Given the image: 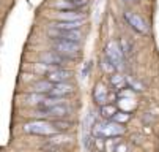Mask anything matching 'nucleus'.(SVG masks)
I'll return each mask as SVG.
<instances>
[{"mask_svg": "<svg viewBox=\"0 0 159 152\" xmlns=\"http://www.w3.org/2000/svg\"><path fill=\"white\" fill-rule=\"evenodd\" d=\"M125 127L121 124H117L113 120L107 122H95L92 127L93 138H117L125 133Z\"/></svg>", "mask_w": 159, "mask_h": 152, "instance_id": "obj_1", "label": "nucleus"}, {"mask_svg": "<svg viewBox=\"0 0 159 152\" xmlns=\"http://www.w3.org/2000/svg\"><path fill=\"white\" fill-rule=\"evenodd\" d=\"M36 114L49 117V119H68L71 114V108L61 101V103H57L52 106H38Z\"/></svg>", "mask_w": 159, "mask_h": 152, "instance_id": "obj_2", "label": "nucleus"}, {"mask_svg": "<svg viewBox=\"0 0 159 152\" xmlns=\"http://www.w3.org/2000/svg\"><path fill=\"white\" fill-rule=\"evenodd\" d=\"M52 51L61 54L63 57L74 60L80 54V43L65 41V40H52Z\"/></svg>", "mask_w": 159, "mask_h": 152, "instance_id": "obj_3", "label": "nucleus"}, {"mask_svg": "<svg viewBox=\"0 0 159 152\" xmlns=\"http://www.w3.org/2000/svg\"><path fill=\"white\" fill-rule=\"evenodd\" d=\"M24 130H25V133L36 135V136H52V135L57 133L51 120H33V122H27L24 125Z\"/></svg>", "mask_w": 159, "mask_h": 152, "instance_id": "obj_4", "label": "nucleus"}, {"mask_svg": "<svg viewBox=\"0 0 159 152\" xmlns=\"http://www.w3.org/2000/svg\"><path fill=\"white\" fill-rule=\"evenodd\" d=\"M48 138L49 140L46 141V144L41 147L44 152H65L71 146V138H68L65 133H55Z\"/></svg>", "mask_w": 159, "mask_h": 152, "instance_id": "obj_5", "label": "nucleus"}, {"mask_svg": "<svg viewBox=\"0 0 159 152\" xmlns=\"http://www.w3.org/2000/svg\"><path fill=\"white\" fill-rule=\"evenodd\" d=\"M104 56L112 62V65L115 67V70H123L125 68V57H123V52L120 49V45L118 41H109L107 46H106V51H104Z\"/></svg>", "mask_w": 159, "mask_h": 152, "instance_id": "obj_6", "label": "nucleus"}, {"mask_svg": "<svg viewBox=\"0 0 159 152\" xmlns=\"http://www.w3.org/2000/svg\"><path fill=\"white\" fill-rule=\"evenodd\" d=\"M48 35L52 40H65V41H74V43H80L82 40L80 30H60V29L49 27Z\"/></svg>", "mask_w": 159, "mask_h": 152, "instance_id": "obj_7", "label": "nucleus"}, {"mask_svg": "<svg viewBox=\"0 0 159 152\" xmlns=\"http://www.w3.org/2000/svg\"><path fill=\"white\" fill-rule=\"evenodd\" d=\"M125 19H126V22H128V26L132 29V30H135L137 33H140V35H147L148 33V26H147V22L139 16V14H135V13H132V11H126L125 13Z\"/></svg>", "mask_w": 159, "mask_h": 152, "instance_id": "obj_8", "label": "nucleus"}, {"mask_svg": "<svg viewBox=\"0 0 159 152\" xmlns=\"http://www.w3.org/2000/svg\"><path fill=\"white\" fill-rule=\"evenodd\" d=\"M41 60L44 65H49V67H55V68H61L66 62H70V59L63 57L61 54L55 52V51H49L46 54H41Z\"/></svg>", "mask_w": 159, "mask_h": 152, "instance_id": "obj_9", "label": "nucleus"}, {"mask_svg": "<svg viewBox=\"0 0 159 152\" xmlns=\"http://www.w3.org/2000/svg\"><path fill=\"white\" fill-rule=\"evenodd\" d=\"M73 76V71L71 70H66V68H54L51 71H48L46 78L49 82L52 84H60V82H66L68 79H70Z\"/></svg>", "mask_w": 159, "mask_h": 152, "instance_id": "obj_10", "label": "nucleus"}, {"mask_svg": "<svg viewBox=\"0 0 159 152\" xmlns=\"http://www.w3.org/2000/svg\"><path fill=\"white\" fill-rule=\"evenodd\" d=\"M74 92V87L68 82H60V84H54L51 92L48 94V97H55V98H65L70 94Z\"/></svg>", "mask_w": 159, "mask_h": 152, "instance_id": "obj_11", "label": "nucleus"}, {"mask_svg": "<svg viewBox=\"0 0 159 152\" xmlns=\"http://www.w3.org/2000/svg\"><path fill=\"white\" fill-rule=\"evenodd\" d=\"M107 97H109V89L107 86L102 84V82H98L95 86V91H93V98H95V103L98 106H102L107 103Z\"/></svg>", "mask_w": 159, "mask_h": 152, "instance_id": "obj_12", "label": "nucleus"}, {"mask_svg": "<svg viewBox=\"0 0 159 152\" xmlns=\"http://www.w3.org/2000/svg\"><path fill=\"white\" fill-rule=\"evenodd\" d=\"M51 27L60 30H79L82 27V21H55L51 24Z\"/></svg>", "mask_w": 159, "mask_h": 152, "instance_id": "obj_13", "label": "nucleus"}, {"mask_svg": "<svg viewBox=\"0 0 159 152\" xmlns=\"http://www.w3.org/2000/svg\"><path fill=\"white\" fill-rule=\"evenodd\" d=\"M85 14L82 13V10L77 11H58L57 14V21H84Z\"/></svg>", "mask_w": 159, "mask_h": 152, "instance_id": "obj_14", "label": "nucleus"}, {"mask_svg": "<svg viewBox=\"0 0 159 152\" xmlns=\"http://www.w3.org/2000/svg\"><path fill=\"white\" fill-rule=\"evenodd\" d=\"M52 82H49L48 79H41V81H36L32 84V91L35 94H43V95H48L52 89Z\"/></svg>", "mask_w": 159, "mask_h": 152, "instance_id": "obj_15", "label": "nucleus"}, {"mask_svg": "<svg viewBox=\"0 0 159 152\" xmlns=\"http://www.w3.org/2000/svg\"><path fill=\"white\" fill-rule=\"evenodd\" d=\"M51 122H52L57 133H66L68 130H71L73 125H74V122L68 120V119H52Z\"/></svg>", "mask_w": 159, "mask_h": 152, "instance_id": "obj_16", "label": "nucleus"}, {"mask_svg": "<svg viewBox=\"0 0 159 152\" xmlns=\"http://www.w3.org/2000/svg\"><path fill=\"white\" fill-rule=\"evenodd\" d=\"M99 111H101V117L102 119L112 120V117L115 116V113L118 111V108H117V105H113V103H106V105L99 106Z\"/></svg>", "mask_w": 159, "mask_h": 152, "instance_id": "obj_17", "label": "nucleus"}, {"mask_svg": "<svg viewBox=\"0 0 159 152\" xmlns=\"http://www.w3.org/2000/svg\"><path fill=\"white\" fill-rule=\"evenodd\" d=\"M109 82H110V86H112V87L115 89L117 92L126 87V78H125L123 75H120V73H113V75L110 76Z\"/></svg>", "mask_w": 159, "mask_h": 152, "instance_id": "obj_18", "label": "nucleus"}, {"mask_svg": "<svg viewBox=\"0 0 159 152\" xmlns=\"http://www.w3.org/2000/svg\"><path fill=\"white\" fill-rule=\"evenodd\" d=\"M117 101H118L117 108H120V111H125V113H131L132 110H135V106H137L134 98H118Z\"/></svg>", "mask_w": 159, "mask_h": 152, "instance_id": "obj_19", "label": "nucleus"}, {"mask_svg": "<svg viewBox=\"0 0 159 152\" xmlns=\"http://www.w3.org/2000/svg\"><path fill=\"white\" fill-rule=\"evenodd\" d=\"M118 45H120V49H121V52H123L125 60H128V59L132 56V51H134V48H132V43H131L128 38H121V40L118 41Z\"/></svg>", "mask_w": 159, "mask_h": 152, "instance_id": "obj_20", "label": "nucleus"}, {"mask_svg": "<svg viewBox=\"0 0 159 152\" xmlns=\"http://www.w3.org/2000/svg\"><path fill=\"white\" fill-rule=\"evenodd\" d=\"M58 11H77L79 8L71 2V0H60V2H57L54 5Z\"/></svg>", "mask_w": 159, "mask_h": 152, "instance_id": "obj_21", "label": "nucleus"}, {"mask_svg": "<svg viewBox=\"0 0 159 152\" xmlns=\"http://www.w3.org/2000/svg\"><path fill=\"white\" fill-rule=\"evenodd\" d=\"M129 119H131V114H129V113H125V111H120V110L115 113V116L112 117L113 122L121 124V125H125L126 122H129Z\"/></svg>", "mask_w": 159, "mask_h": 152, "instance_id": "obj_22", "label": "nucleus"}, {"mask_svg": "<svg viewBox=\"0 0 159 152\" xmlns=\"http://www.w3.org/2000/svg\"><path fill=\"white\" fill-rule=\"evenodd\" d=\"M101 68H102V71H104V73H107V75H113V73L117 71V70H115V67L112 65V62H110L106 56L101 59Z\"/></svg>", "mask_w": 159, "mask_h": 152, "instance_id": "obj_23", "label": "nucleus"}, {"mask_svg": "<svg viewBox=\"0 0 159 152\" xmlns=\"http://www.w3.org/2000/svg\"><path fill=\"white\" fill-rule=\"evenodd\" d=\"M120 143V138H106V143H104V149L106 152H113L115 150V146Z\"/></svg>", "mask_w": 159, "mask_h": 152, "instance_id": "obj_24", "label": "nucleus"}, {"mask_svg": "<svg viewBox=\"0 0 159 152\" xmlns=\"http://www.w3.org/2000/svg\"><path fill=\"white\" fill-rule=\"evenodd\" d=\"M113 152H128V146L125 144V143H118L117 146H115V150H113Z\"/></svg>", "mask_w": 159, "mask_h": 152, "instance_id": "obj_25", "label": "nucleus"}, {"mask_svg": "<svg viewBox=\"0 0 159 152\" xmlns=\"http://www.w3.org/2000/svg\"><path fill=\"white\" fill-rule=\"evenodd\" d=\"M125 3H131V2H134V0H123Z\"/></svg>", "mask_w": 159, "mask_h": 152, "instance_id": "obj_26", "label": "nucleus"}]
</instances>
